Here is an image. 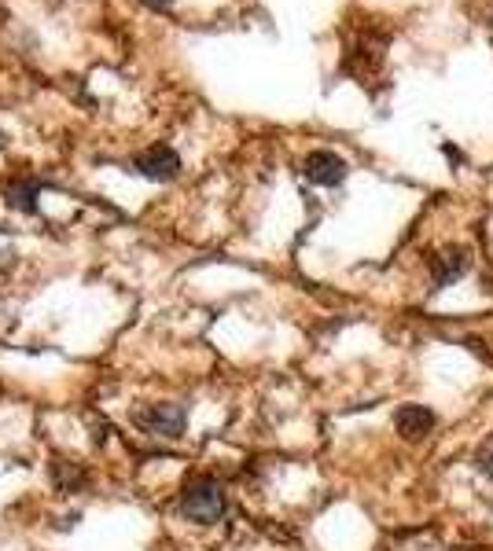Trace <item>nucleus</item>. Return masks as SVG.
I'll use <instances>...</instances> for the list:
<instances>
[{"label": "nucleus", "instance_id": "f257e3e1", "mask_svg": "<svg viewBox=\"0 0 493 551\" xmlns=\"http://www.w3.org/2000/svg\"><path fill=\"white\" fill-rule=\"evenodd\" d=\"M181 511L184 518H192L199 526H210L225 515V496H221V485L210 482V478H195V482L184 485L181 493Z\"/></svg>", "mask_w": 493, "mask_h": 551}, {"label": "nucleus", "instance_id": "f03ea898", "mask_svg": "<svg viewBox=\"0 0 493 551\" xmlns=\"http://www.w3.org/2000/svg\"><path fill=\"white\" fill-rule=\"evenodd\" d=\"M137 423L155 438H181L184 423H188V412L181 405H144L137 412Z\"/></svg>", "mask_w": 493, "mask_h": 551}, {"label": "nucleus", "instance_id": "7ed1b4c3", "mask_svg": "<svg viewBox=\"0 0 493 551\" xmlns=\"http://www.w3.org/2000/svg\"><path fill=\"white\" fill-rule=\"evenodd\" d=\"M177 169H181V158L166 144H155L144 155H137V173H144L148 180H173Z\"/></svg>", "mask_w": 493, "mask_h": 551}, {"label": "nucleus", "instance_id": "20e7f679", "mask_svg": "<svg viewBox=\"0 0 493 551\" xmlns=\"http://www.w3.org/2000/svg\"><path fill=\"white\" fill-rule=\"evenodd\" d=\"M306 177L313 184H321V188H335V184H343L346 177V162L335 151H313L306 158Z\"/></svg>", "mask_w": 493, "mask_h": 551}, {"label": "nucleus", "instance_id": "39448f33", "mask_svg": "<svg viewBox=\"0 0 493 551\" xmlns=\"http://www.w3.org/2000/svg\"><path fill=\"white\" fill-rule=\"evenodd\" d=\"M435 412L431 408H424V405H405L398 416H394V427H398V434L402 438H409V441H420V438H427L431 430H435Z\"/></svg>", "mask_w": 493, "mask_h": 551}, {"label": "nucleus", "instance_id": "423d86ee", "mask_svg": "<svg viewBox=\"0 0 493 551\" xmlns=\"http://www.w3.org/2000/svg\"><path fill=\"white\" fill-rule=\"evenodd\" d=\"M52 482L63 489V493H74L85 485V471H81V463H67V460H56L52 463Z\"/></svg>", "mask_w": 493, "mask_h": 551}, {"label": "nucleus", "instance_id": "0eeeda50", "mask_svg": "<svg viewBox=\"0 0 493 551\" xmlns=\"http://www.w3.org/2000/svg\"><path fill=\"white\" fill-rule=\"evenodd\" d=\"M8 203L19 206V210H26V214H34V210H37L34 184H15V188H8Z\"/></svg>", "mask_w": 493, "mask_h": 551}, {"label": "nucleus", "instance_id": "6e6552de", "mask_svg": "<svg viewBox=\"0 0 493 551\" xmlns=\"http://www.w3.org/2000/svg\"><path fill=\"white\" fill-rule=\"evenodd\" d=\"M475 463H479V471H482V474H490V478H493V438L486 441V445H482V449H479V456H475Z\"/></svg>", "mask_w": 493, "mask_h": 551}, {"label": "nucleus", "instance_id": "1a4fd4ad", "mask_svg": "<svg viewBox=\"0 0 493 551\" xmlns=\"http://www.w3.org/2000/svg\"><path fill=\"white\" fill-rule=\"evenodd\" d=\"M144 4H151V8H170L173 0H144Z\"/></svg>", "mask_w": 493, "mask_h": 551}]
</instances>
